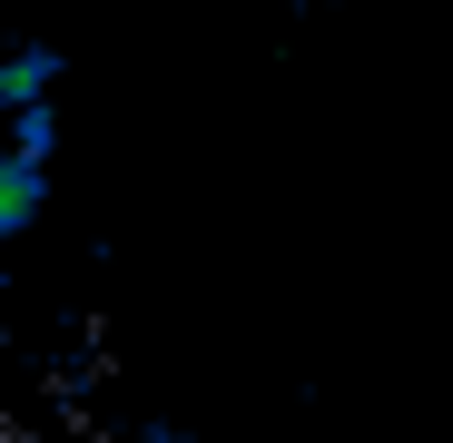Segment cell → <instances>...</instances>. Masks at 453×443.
<instances>
[{
    "instance_id": "3957f363",
    "label": "cell",
    "mask_w": 453,
    "mask_h": 443,
    "mask_svg": "<svg viewBox=\"0 0 453 443\" xmlns=\"http://www.w3.org/2000/svg\"><path fill=\"white\" fill-rule=\"evenodd\" d=\"M11 148L50 168V148H59V118H50V99H40V109H11Z\"/></svg>"
},
{
    "instance_id": "7a4b0ae2",
    "label": "cell",
    "mask_w": 453,
    "mask_h": 443,
    "mask_svg": "<svg viewBox=\"0 0 453 443\" xmlns=\"http://www.w3.org/2000/svg\"><path fill=\"white\" fill-rule=\"evenodd\" d=\"M59 89V50H11L0 59V109H40Z\"/></svg>"
},
{
    "instance_id": "6da1fadb",
    "label": "cell",
    "mask_w": 453,
    "mask_h": 443,
    "mask_svg": "<svg viewBox=\"0 0 453 443\" xmlns=\"http://www.w3.org/2000/svg\"><path fill=\"white\" fill-rule=\"evenodd\" d=\"M40 197H50V168H40V158H20V148L0 138V237H20L30 217H40Z\"/></svg>"
}]
</instances>
